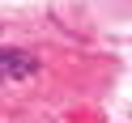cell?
I'll return each instance as SVG.
<instances>
[{"label": "cell", "mask_w": 132, "mask_h": 123, "mask_svg": "<svg viewBox=\"0 0 132 123\" xmlns=\"http://www.w3.org/2000/svg\"><path fill=\"white\" fill-rule=\"evenodd\" d=\"M38 72V60L26 51H4L0 47V85H9V81H30Z\"/></svg>", "instance_id": "cell-1"}]
</instances>
